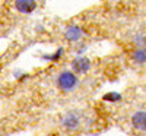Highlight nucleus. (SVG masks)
<instances>
[{
  "label": "nucleus",
  "instance_id": "nucleus-1",
  "mask_svg": "<svg viewBox=\"0 0 146 136\" xmlns=\"http://www.w3.org/2000/svg\"><path fill=\"white\" fill-rule=\"evenodd\" d=\"M58 88L63 91H72L78 86V78L73 72H62L57 79Z\"/></svg>",
  "mask_w": 146,
  "mask_h": 136
},
{
  "label": "nucleus",
  "instance_id": "nucleus-2",
  "mask_svg": "<svg viewBox=\"0 0 146 136\" xmlns=\"http://www.w3.org/2000/svg\"><path fill=\"white\" fill-rule=\"evenodd\" d=\"M72 67L78 73H85L91 69V61L86 57H76L72 63Z\"/></svg>",
  "mask_w": 146,
  "mask_h": 136
},
{
  "label": "nucleus",
  "instance_id": "nucleus-3",
  "mask_svg": "<svg viewBox=\"0 0 146 136\" xmlns=\"http://www.w3.org/2000/svg\"><path fill=\"white\" fill-rule=\"evenodd\" d=\"M15 6L21 13H31L36 7L35 0H15Z\"/></svg>",
  "mask_w": 146,
  "mask_h": 136
},
{
  "label": "nucleus",
  "instance_id": "nucleus-4",
  "mask_svg": "<svg viewBox=\"0 0 146 136\" xmlns=\"http://www.w3.org/2000/svg\"><path fill=\"white\" fill-rule=\"evenodd\" d=\"M131 125L137 130H146V113L137 111V113L131 117Z\"/></svg>",
  "mask_w": 146,
  "mask_h": 136
},
{
  "label": "nucleus",
  "instance_id": "nucleus-5",
  "mask_svg": "<svg viewBox=\"0 0 146 136\" xmlns=\"http://www.w3.org/2000/svg\"><path fill=\"white\" fill-rule=\"evenodd\" d=\"M62 125H63L66 129L73 130V129H78V127H79L80 120H79V117H78L76 114H67V116H64V117H63Z\"/></svg>",
  "mask_w": 146,
  "mask_h": 136
},
{
  "label": "nucleus",
  "instance_id": "nucleus-6",
  "mask_svg": "<svg viewBox=\"0 0 146 136\" xmlns=\"http://www.w3.org/2000/svg\"><path fill=\"white\" fill-rule=\"evenodd\" d=\"M83 35V31L79 27H70L66 32H64V38L67 41H78L80 37Z\"/></svg>",
  "mask_w": 146,
  "mask_h": 136
},
{
  "label": "nucleus",
  "instance_id": "nucleus-7",
  "mask_svg": "<svg viewBox=\"0 0 146 136\" xmlns=\"http://www.w3.org/2000/svg\"><path fill=\"white\" fill-rule=\"evenodd\" d=\"M133 60L137 61V63H145L146 61V50L143 47H139L137 50L133 51Z\"/></svg>",
  "mask_w": 146,
  "mask_h": 136
},
{
  "label": "nucleus",
  "instance_id": "nucleus-8",
  "mask_svg": "<svg viewBox=\"0 0 146 136\" xmlns=\"http://www.w3.org/2000/svg\"><path fill=\"white\" fill-rule=\"evenodd\" d=\"M105 100H120V95H117V94H110V95H105Z\"/></svg>",
  "mask_w": 146,
  "mask_h": 136
}]
</instances>
